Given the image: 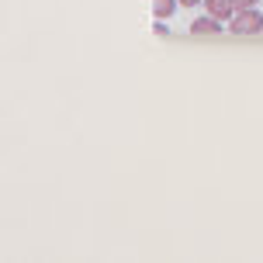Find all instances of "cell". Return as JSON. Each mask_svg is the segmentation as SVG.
Masks as SVG:
<instances>
[{"instance_id":"6da1fadb","label":"cell","mask_w":263,"mask_h":263,"mask_svg":"<svg viewBox=\"0 0 263 263\" xmlns=\"http://www.w3.org/2000/svg\"><path fill=\"white\" fill-rule=\"evenodd\" d=\"M260 28H263V17L256 14V7L236 11V17H232V31H236V35H253V31H260Z\"/></svg>"},{"instance_id":"8992f818","label":"cell","mask_w":263,"mask_h":263,"mask_svg":"<svg viewBox=\"0 0 263 263\" xmlns=\"http://www.w3.org/2000/svg\"><path fill=\"white\" fill-rule=\"evenodd\" d=\"M180 4H184V7H197V4H201V0H180Z\"/></svg>"},{"instance_id":"277c9868","label":"cell","mask_w":263,"mask_h":263,"mask_svg":"<svg viewBox=\"0 0 263 263\" xmlns=\"http://www.w3.org/2000/svg\"><path fill=\"white\" fill-rule=\"evenodd\" d=\"M177 4H180V0H153V14L163 21V17H170V14H173V7H177Z\"/></svg>"},{"instance_id":"3957f363","label":"cell","mask_w":263,"mask_h":263,"mask_svg":"<svg viewBox=\"0 0 263 263\" xmlns=\"http://www.w3.org/2000/svg\"><path fill=\"white\" fill-rule=\"evenodd\" d=\"M191 35H222V21L218 17H194L191 21Z\"/></svg>"},{"instance_id":"5b68a950","label":"cell","mask_w":263,"mask_h":263,"mask_svg":"<svg viewBox=\"0 0 263 263\" xmlns=\"http://www.w3.org/2000/svg\"><path fill=\"white\" fill-rule=\"evenodd\" d=\"M246 7H256V0H236V11H246Z\"/></svg>"},{"instance_id":"7a4b0ae2","label":"cell","mask_w":263,"mask_h":263,"mask_svg":"<svg viewBox=\"0 0 263 263\" xmlns=\"http://www.w3.org/2000/svg\"><path fill=\"white\" fill-rule=\"evenodd\" d=\"M204 7H208V14H211V17H218V21L236 17V0H204Z\"/></svg>"}]
</instances>
